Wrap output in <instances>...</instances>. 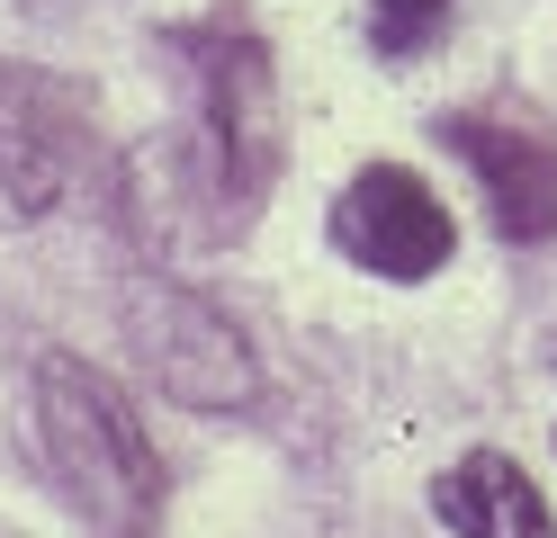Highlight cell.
<instances>
[{
	"label": "cell",
	"mask_w": 557,
	"mask_h": 538,
	"mask_svg": "<svg viewBox=\"0 0 557 538\" xmlns=\"http://www.w3.org/2000/svg\"><path fill=\"white\" fill-rule=\"evenodd\" d=\"M198 54V99H207V153H216V198L234 225L252 215L278 162V99H270V54L252 36H181Z\"/></svg>",
	"instance_id": "obj_3"
},
{
	"label": "cell",
	"mask_w": 557,
	"mask_h": 538,
	"mask_svg": "<svg viewBox=\"0 0 557 538\" xmlns=\"http://www.w3.org/2000/svg\"><path fill=\"white\" fill-rule=\"evenodd\" d=\"M37 99L46 82H0V179L27 215H46L63 198V153H73V135H46Z\"/></svg>",
	"instance_id": "obj_7"
},
{
	"label": "cell",
	"mask_w": 557,
	"mask_h": 538,
	"mask_svg": "<svg viewBox=\"0 0 557 538\" xmlns=\"http://www.w3.org/2000/svg\"><path fill=\"white\" fill-rule=\"evenodd\" d=\"M441 143L476 171L485 207H495L504 242H548L557 234V143L540 126H504V117H441Z\"/></svg>",
	"instance_id": "obj_5"
},
{
	"label": "cell",
	"mask_w": 557,
	"mask_h": 538,
	"mask_svg": "<svg viewBox=\"0 0 557 538\" xmlns=\"http://www.w3.org/2000/svg\"><path fill=\"white\" fill-rule=\"evenodd\" d=\"M37 440L63 493L82 502L99 538H153L162 521V458L145 440V413L117 395L109 368H90L73 350L37 359Z\"/></svg>",
	"instance_id": "obj_1"
},
{
	"label": "cell",
	"mask_w": 557,
	"mask_h": 538,
	"mask_svg": "<svg viewBox=\"0 0 557 538\" xmlns=\"http://www.w3.org/2000/svg\"><path fill=\"white\" fill-rule=\"evenodd\" d=\"M441 18H449V0H369V36H377V54H413Z\"/></svg>",
	"instance_id": "obj_8"
},
{
	"label": "cell",
	"mask_w": 557,
	"mask_h": 538,
	"mask_svg": "<svg viewBox=\"0 0 557 538\" xmlns=\"http://www.w3.org/2000/svg\"><path fill=\"white\" fill-rule=\"evenodd\" d=\"M126 333L145 341L162 395H181L189 413H234V404H252V395H261V368H252V350H243V333H234L216 305L181 297V287L135 278L126 287Z\"/></svg>",
	"instance_id": "obj_2"
},
{
	"label": "cell",
	"mask_w": 557,
	"mask_h": 538,
	"mask_svg": "<svg viewBox=\"0 0 557 538\" xmlns=\"http://www.w3.org/2000/svg\"><path fill=\"white\" fill-rule=\"evenodd\" d=\"M432 512L459 529V538H557L540 485L521 476V458H504V449H468V458L441 476Z\"/></svg>",
	"instance_id": "obj_6"
},
{
	"label": "cell",
	"mask_w": 557,
	"mask_h": 538,
	"mask_svg": "<svg viewBox=\"0 0 557 538\" xmlns=\"http://www.w3.org/2000/svg\"><path fill=\"white\" fill-rule=\"evenodd\" d=\"M548 359H557V341H548Z\"/></svg>",
	"instance_id": "obj_9"
},
{
	"label": "cell",
	"mask_w": 557,
	"mask_h": 538,
	"mask_svg": "<svg viewBox=\"0 0 557 538\" xmlns=\"http://www.w3.org/2000/svg\"><path fill=\"white\" fill-rule=\"evenodd\" d=\"M449 242H459V225H449V207L432 198V179L423 171H405V162H369L351 189L333 198V251L342 261H360L377 278H432L449 261Z\"/></svg>",
	"instance_id": "obj_4"
}]
</instances>
